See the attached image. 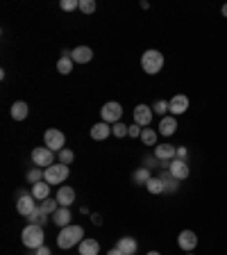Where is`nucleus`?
<instances>
[{
    "label": "nucleus",
    "instance_id": "nucleus-1",
    "mask_svg": "<svg viewBox=\"0 0 227 255\" xmlns=\"http://www.w3.org/2000/svg\"><path fill=\"white\" fill-rule=\"evenodd\" d=\"M84 239V230H82V226H75V223H71V226H66V228H62V232L57 235V246L59 249H73V246H80V242Z\"/></svg>",
    "mask_w": 227,
    "mask_h": 255
},
{
    "label": "nucleus",
    "instance_id": "nucleus-2",
    "mask_svg": "<svg viewBox=\"0 0 227 255\" xmlns=\"http://www.w3.org/2000/svg\"><path fill=\"white\" fill-rule=\"evenodd\" d=\"M21 239H23V244H25L27 249H32V251L41 249L43 246V228H41L39 223H27Z\"/></svg>",
    "mask_w": 227,
    "mask_h": 255
},
{
    "label": "nucleus",
    "instance_id": "nucleus-3",
    "mask_svg": "<svg viewBox=\"0 0 227 255\" xmlns=\"http://www.w3.org/2000/svg\"><path fill=\"white\" fill-rule=\"evenodd\" d=\"M141 66L148 75H157L164 69V55L159 50H145L141 57Z\"/></svg>",
    "mask_w": 227,
    "mask_h": 255
},
{
    "label": "nucleus",
    "instance_id": "nucleus-4",
    "mask_svg": "<svg viewBox=\"0 0 227 255\" xmlns=\"http://www.w3.org/2000/svg\"><path fill=\"white\" fill-rule=\"evenodd\" d=\"M68 173H71L68 164H52V166H48V169H45L43 180L48 185H62V183H66Z\"/></svg>",
    "mask_w": 227,
    "mask_h": 255
},
{
    "label": "nucleus",
    "instance_id": "nucleus-5",
    "mask_svg": "<svg viewBox=\"0 0 227 255\" xmlns=\"http://www.w3.org/2000/svg\"><path fill=\"white\" fill-rule=\"evenodd\" d=\"M43 141H45V148H50L52 153L55 151H64V144H66V137L62 130H55V128H50V130H45L43 135Z\"/></svg>",
    "mask_w": 227,
    "mask_h": 255
},
{
    "label": "nucleus",
    "instance_id": "nucleus-6",
    "mask_svg": "<svg viewBox=\"0 0 227 255\" xmlns=\"http://www.w3.org/2000/svg\"><path fill=\"white\" fill-rule=\"evenodd\" d=\"M100 114H103V121H104V123H118V121L123 118V107H121V103L111 100V103H104V105H103Z\"/></svg>",
    "mask_w": 227,
    "mask_h": 255
},
{
    "label": "nucleus",
    "instance_id": "nucleus-7",
    "mask_svg": "<svg viewBox=\"0 0 227 255\" xmlns=\"http://www.w3.org/2000/svg\"><path fill=\"white\" fill-rule=\"evenodd\" d=\"M32 162L39 166V169H48L55 164V153L50 148H45V146H39V148H34L32 151Z\"/></svg>",
    "mask_w": 227,
    "mask_h": 255
},
{
    "label": "nucleus",
    "instance_id": "nucleus-8",
    "mask_svg": "<svg viewBox=\"0 0 227 255\" xmlns=\"http://www.w3.org/2000/svg\"><path fill=\"white\" fill-rule=\"evenodd\" d=\"M177 244H180L182 251H186V253H191V251L198 246V235H195L193 230H182L180 237H177Z\"/></svg>",
    "mask_w": 227,
    "mask_h": 255
},
{
    "label": "nucleus",
    "instance_id": "nucleus-9",
    "mask_svg": "<svg viewBox=\"0 0 227 255\" xmlns=\"http://www.w3.org/2000/svg\"><path fill=\"white\" fill-rule=\"evenodd\" d=\"M186 110H188V98L184 93H177V96H173V98L168 100V112L173 116H180V114H184Z\"/></svg>",
    "mask_w": 227,
    "mask_h": 255
},
{
    "label": "nucleus",
    "instance_id": "nucleus-10",
    "mask_svg": "<svg viewBox=\"0 0 227 255\" xmlns=\"http://www.w3.org/2000/svg\"><path fill=\"white\" fill-rule=\"evenodd\" d=\"M152 114H155L152 107H148V105H143V103L136 105L134 107V123L145 128V125H150V121H152Z\"/></svg>",
    "mask_w": 227,
    "mask_h": 255
},
{
    "label": "nucleus",
    "instance_id": "nucleus-11",
    "mask_svg": "<svg viewBox=\"0 0 227 255\" xmlns=\"http://www.w3.org/2000/svg\"><path fill=\"white\" fill-rule=\"evenodd\" d=\"M168 171H170V176L173 178H177V180H186L188 178V173H191V169H188V164H186V160H173L170 162V166H168Z\"/></svg>",
    "mask_w": 227,
    "mask_h": 255
},
{
    "label": "nucleus",
    "instance_id": "nucleus-12",
    "mask_svg": "<svg viewBox=\"0 0 227 255\" xmlns=\"http://www.w3.org/2000/svg\"><path fill=\"white\" fill-rule=\"evenodd\" d=\"M155 157L159 162H173L177 157V148L173 144H159L155 148Z\"/></svg>",
    "mask_w": 227,
    "mask_h": 255
},
{
    "label": "nucleus",
    "instance_id": "nucleus-13",
    "mask_svg": "<svg viewBox=\"0 0 227 255\" xmlns=\"http://www.w3.org/2000/svg\"><path fill=\"white\" fill-rule=\"evenodd\" d=\"M37 198L32 196V194H27V196H21L19 201H16V209H19V214H23V216H30L34 212V209L39 208V205L34 203Z\"/></svg>",
    "mask_w": 227,
    "mask_h": 255
},
{
    "label": "nucleus",
    "instance_id": "nucleus-14",
    "mask_svg": "<svg viewBox=\"0 0 227 255\" xmlns=\"http://www.w3.org/2000/svg\"><path fill=\"white\" fill-rule=\"evenodd\" d=\"M71 57L75 64H86V62H91L93 59V50H91L89 46H78L75 50L71 52Z\"/></svg>",
    "mask_w": 227,
    "mask_h": 255
},
{
    "label": "nucleus",
    "instance_id": "nucleus-15",
    "mask_svg": "<svg viewBox=\"0 0 227 255\" xmlns=\"http://www.w3.org/2000/svg\"><path fill=\"white\" fill-rule=\"evenodd\" d=\"M109 135H111V125L104 123V121H100V123H96L91 128V139H96V141H104Z\"/></svg>",
    "mask_w": 227,
    "mask_h": 255
},
{
    "label": "nucleus",
    "instance_id": "nucleus-16",
    "mask_svg": "<svg viewBox=\"0 0 227 255\" xmlns=\"http://www.w3.org/2000/svg\"><path fill=\"white\" fill-rule=\"evenodd\" d=\"M55 198L59 201L62 208H71L73 201H75V189H73V187H59V191H57V196Z\"/></svg>",
    "mask_w": 227,
    "mask_h": 255
},
{
    "label": "nucleus",
    "instance_id": "nucleus-17",
    "mask_svg": "<svg viewBox=\"0 0 227 255\" xmlns=\"http://www.w3.org/2000/svg\"><path fill=\"white\" fill-rule=\"evenodd\" d=\"M175 130H177V118L175 116H164L162 121H159V135L170 137V135H175Z\"/></svg>",
    "mask_w": 227,
    "mask_h": 255
},
{
    "label": "nucleus",
    "instance_id": "nucleus-18",
    "mask_svg": "<svg viewBox=\"0 0 227 255\" xmlns=\"http://www.w3.org/2000/svg\"><path fill=\"white\" fill-rule=\"evenodd\" d=\"M116 249L123 255H134L136 253V239L134 237H121L116 244Z\"/></svg>",
    "mask_w": 227,
    "mask_h": 255
},
{
    "label": "nucleus",
    "instance_id": "nucleus-19",
    "mask_svg": "<svg viewBox=\"0 0 227 255\" xmlns=\"http://www.w3.org/2000/svg\"><path fill=\"white\" fill-rule=\"evenodd\" d=\"M71 209L68 208H59L57 212H55V214H52V221L57 223L59 228H66V226H71Z\"/></svg>",
    "mask_w": 227,
    "mask_h": 255
},
{
    "label": "nucleus",
    "instance_id": "nucleus-20",
    "mask_svg": "<svg viewBox=\"0 0 227 255\" xmlns=\"http://www.w3.org/2000/svg\"><path fill=\"white\" fill-rule=\"evenodd\" d=\"M27 112H30V107H27L25 100H16V103L12 105V118L14 121H25Z\"/></svg>",
    "mask_w": 227,
    "mask_h": 255
},
{
    "label": "nucleus",
    "instance_id": "nucleus-21",
    "mask_svg": "<svg viewBox=\"0 0 227 255\" xmlns=\"http://www.w3.org/2000/svg\"><path fill=\"white\" fill-rule=\"evenodd\" d=\"M32 196L37 198V201H45V198H50V185L45 183V180L32 185Z\"/></svg>",
    "mask_w": 227,
    "mask_h": 255
},
{
    "label": "nucleus",
    "instance_id": "nucleus-22",
    "mask_svg": "<svg viewBox=\"0 0 227 255\" xmlns=\"http://www.w3.org/2000/svg\"><path fill=\"white\" fill-rule=\"evenodd\" d=\"M78 249H80L78 255H98V251H100V244H98L96 239H82Z\"/></svg>",
    "mask_w": 227,
    "mask_h": 255
},
{
    "label": "nucleus",
    "instance_id": "nucleus-23",
    "mask_svg": "<svg viewBox=\"0 0 227 255\" xmlns=\"http://www.w3.org/2000/svg\"><path fill=\"white\" fill-rule=\"evenodd\" d=\"M73 64H75V62H73L71 55H62L57 62V71L62 73V75H68V73H73Z\"/></svg>",
    "mask_w": 227,
    "mask_h": 255
},
{
    "label": "nucleus",
    "instance_id": "nucleus-24",
    "mask_svg": "<svg viewBox=\"0 0 227 255\" xmlns=\"http://www.w3.org/2000/svg\"><path fill=\"white\" fill-rule=\"evenodd\" d=\"M59 208H62V205H59L57 198H45V201H41V205H39V209L43 212V214H48V216L55 214Z\"/></svg>",
    "mask_w": 227,
    "mask_h": 255
},
{
    "label": "nucleus",
    "instance_id": "nucleus-25",
    "mask_svg": "<svg viewBox=\"0 0 227 255\" xmlns=\"http://www.w3.org/2000/svg\"><path fill=\"white\" fill-rule=\"evenodd\" d=\"M150 169L148 166H141V169H136L134 173H132V180H134L136 185H148V180H150Z\"/></svg>",
    "mask_w": 227,
    "mask_h": 255
},
{
    "label": "nucleus",
    "instance_id": "nucleus-26",
    "mask_svg": "<svg viewBox=\"0 0 227 255\" xmlns=\"http://www.w3.org/2000/svg\"><path fill=\"white\" fill-rule=\"evenodd\" d=\"M162 180H164V191H168V194H173V191H177V178L170 176V171H166V173H162Z\"/></svg>",
    "mask_w": 227,
    "mask_h": 255
},
{
    "label": "nucleus",
    "instance_id": "nucleus-27",
    "mask_svg": "<svg viewBox=\"0 0 227 255\" xmlns=\"http://www.w3.org/2000/svg\"><path fill=\"white\" fill-rule=\"evenodd\" d=\"M141 141L145 146H155L157 144V132L152 128H143L141 130Z\"/></svg>",
    "mask_w": 227,
    "mask_h": 255
},
{
    "label": "nucleus",
    "instance_id": "nucleus-28",
    "mask_svg": "<svg viewBox=\"0 0 227 255\" xmlns=\"http://www.w3.org/2000/svg\"><path fill=\"white\" fill-rule=\"evenodd\" d=\"M111 135H114V137H118V139L127 137V135H130V125H125V123H121V121H118V123L111 125Z\"/></svg>",
    "mask_w": 227,
    "mask_h": 255
},
{
    "label": "nucleus",
    "instance_id": "nucleus-29",
    "mask_svg": "<svg viewBox=\"0 0 227 255\" xmlns=\"http://www.w3.org/2000/svg\"><path fill=\"white\" fill-rule=\"evenodd\" d=\"M145 187H148L150 194H162V191H164V180H162V178H150Z\"/></svg>",
    "mask_w": 227,
    "mask_h": 255
},
{
    "label": "nucleus",
    "instance_id": "nucleus-30",
    "mask_svg": "<svg viewBox=\"0 0 227 255\" xmlns=\"http://www.w3.org/2000/svg\"><path fill=\"white\" fill-rule=\"evenodd\" d=\"M43 173H45V169H30L27 171V183H32V185H37V183H41L43 180Z\"/></svg>",
    "mask_w": 227,
    "mask_h": 255
},
{
    "label": "nucleus",
    "instance_id": "nucleus-31",
    "mask_svg": "<svg viewBox=\"0 0 227 255\" xmlns=\"http://www.w3.org/2000/svg\"><path fill=\"white\" fill-rule=\"evenodd\" d=\"M75 160V153L71 148H64V151H59V164H71Z\"/></svg>",
    "mask_w": 227,
    "mask_h": 255
},
{
    "label": "nucleus",
    "instance_id": "nucleus-32",
    "mask_svg": "<svg viewBox=\"0 0 227 255\" xmlns=\"http://www.w3.org/2000/svg\"><path fill=\"white\" fill-rule=\"evenodd\" d=\"M59 7H62L64 12H73V9H78V7H80V0H62Z\"/></svg>",
    "mask_w": 227,
    "mask_h": 255
},
{
    "label": "nucleus",
    "instance_id": "nucleus-33",
    "mask_svg": "<svg viewBox=\"0 0 227 255\" xmlns=\"http://www.w3.org/2000/svg\"><path fill=\"white\" fill-rule=\"evenodd\" d=\"M80 9L84 14H93L96 12V2L93 0H80Z\"/></svg>",
    "mask_w": 227,
    "mask_h": 255
},
{
    "label": "nucleus",
    "instance_id": "nucleus-34",
    "mask_svg": "<svg viewBox=\"0 0 227 255\" xmlns=\"http://www.w3.org/2000/svg\"><path fill=\"white\" fill-rule=\"evenodd\" d=\"M152 112H155V114H166V112H168V100H157V103L152 105Z\"/></svg>",
    "mask_w": 227,
    "mask_h": 255
},
{
    "label": "nucleus",
    "instance_id": "nucleus-35",
    "mask_svg": "<svg viewBox=\"0 0 227 255\" xmlns=\"http://www.w3.org/2000/svg\"><path fill=\"white\" fill-rule=\"evenodd\" d=\"M130 137H141V125H130Z\"/></svg>",
    "mask_w": 227,
    "mask_h": 255
},
{
    "label": "nucleus",
    "instance_id": "nucleus-36",
    "mask_svg": "<svg viewBox=\"0 0 227 255\" xmlns=\"http://www.w3.org/2000/svg\"><path fill=\"white\" fill-rule=\"evenodd\" d=\"M145 162H148V169H155V166H159V164H155V162H159L157 157H148Z\"/></svg>",
    "mask_w": 227,
    "mask_h": 255
},
{
    "label": "nucleus",
    "instance_id": "nucleus-37",
    "mask_svg": "<svg viewBox=\"0 0 227 255\" xmlns=\"http://www.w3.org/2000/svg\"><path fill=\"white\" fill-rule=\"evenodd\" d=\"M37 255H52V253L48 246H41V249H37Z\"/></svg>",
    "mask_w": 227,
    "mask_h": 255
},
{
    "label": "nucleus",
    "instance_id": "nucleus-38",
    "mask_svg": "<svg viewBox=\"0 0 227 255\" xmlns=\"http://www.w3.org/2000/svg\"><path fill=\"white\" fill-rule=\"evenodd\" d=\"M177 160H186V148H177Z\"/></svg>",
    "mask_w": 227,
    "mask_h": 255
},
{
    "label": "nucleus",
    "instance_id": "nucleus-39",
    "mask_svg": "<svg viewBox=\"0 0 227 255\" xmlns=\"http://www.w3.org/2000/svg\"><path fill=\"white\" fill-rule=\"evenodd\" d=\"M91 219H93V223H96V226H100V223H103V219H100V214H93V216H91Z\"/></svg>",
    "mask_w": 227,
    "mask_h": 255
},
{
    "label": "nucleus",
    "instance_id": "nucleus-40",
    "mask_svg": "<svg viewBox=\"0 0 227 255\" xmlns=\"http://www.w3.org/2000/svg\"><path fill=\"white\" fill-rule=\"evenodd\" d=\"M107 255H123V253H121L118 249H111V251H107Z\"/></svg>",
    "mask_w": 227,
    "mask_h": 255
},
{
    "label": "nucleus",
    "instance_id": "nucleus-41",
    "mask_svg": "<svg viewBox=\"0 0 227 255\" xmlns=\"http://www.w3.org/2000/svg\"><path fill=\"white\" fill-rule=\"evenodd\" d=\"M223 16L227 19V5H223Z\"/></svg>",
    "mask_w": 227,
    "mask_h": 255
},
{
    "label": "nucleus",
    "instance_id": "nucleus-42",
    "mask_svg": "<svg viewBox=\"0 0 227 255\" xmlns=\"http://www.w3.org/2000/svg\"><path fill=\"white\" fill-rule=\"evenodd\" d=\"M148 255H162V253H157V251H150V253Z\"/></svg>",
    "mask_w": 227,
    "mask_h": 255
}]
</instances>
